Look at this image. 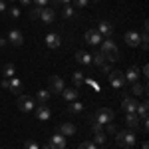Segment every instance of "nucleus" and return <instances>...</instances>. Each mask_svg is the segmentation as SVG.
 Instances as JSON below:
<instances>
[{"label": "nucleus", "instance_id": "obj_44", "mask_svg": "<svg viewBox=\"0 0 149 149\" xmlns=\"http://www.w3.org/2000/svg\"><path fill=\"white\" fill-rule=\"evenodd\" d=\"M30 2H32V0H20V4H22V6H28Z\"/></svg>", "mask_w": 149, "mask_h": 149}, {"label": "nucleus", "instance_id": "obj_39", "mask_svg": "<svg viewBox=\"0 0 149 149\" xmlns=\"http://www.w3.org/2000/svg\"><path fill=\"white\" fill-rule=\"evenodd\" d=\"M100 70H102L103 74H105V76H107V74H109V72H111V66H107V64H103V66H102V68H100Z\"/></svg>", "mask_w": 149, "mask_h": 149}, {"label": "nucleus", "instance_id": "obj_20", "mask_svg": "<svg viewBox=\"0 0 149 149\" xmlns=\"http://www.w3.org/2000/svg\"><path fill=\"white\" fill-rule=\"evenodd\" d=\"M135 113H137L139 119H147V113H149V103H147V102L137 103V107H135Z\"/></svg>", "mask_w": 149, "mask_h": 149}, {"label": "nucleus", "instance_id": "obj_40", "mask_svg": "<svg viewBox=\"0 0 149 149\" xmlns=\"http://www.w3.org/2000/svg\"><path fill=\"white\" fill-rule=\"evenodd\" d=\"M6 8H8L6 6V0H0V12H6Z\"/></svg>", "mask_w": 149, "mask_h": 149}, {"label": "nucleus", "instance_id": "obj_28", "mask_svg": "<svg viewBox=\"0 0 149 149\" xmlns=\"http://www.w3.org/2000/svg\"><path fill=\"white\" fill-rule=\"evenodd\" d=\"M62 16H64V18H76V10H74V6H72V4H64Z\"/></svg>", "mask_w": 149, "mask_h": 149}, {"label": "nucleus", "instance_id": "obj_37", "mask_svg": "<svg viewBox=\"0 0 149 149\" xmlns=\"http://www.w3.org/2000/svg\"><path fill=\"white\" fill-rule=\"evenodd\" d=\"M10 16H12V18H20V8L12 6V8H10Z\"/></svg>", "mask_w": 149, "mask_h": 149}, {"label": "nucleus", "instance_id": "obj_19", "mask_svg": "<svg viewBox=\"0 0 149 149\" xmlns=\"http://www.w3.org/2000/svg\"><path fill=\"white\" fill-rule=\"evenodd\" d=\"M125 125L129 131H133V129H137L139 127V117L137 113H125Z\"/></svg>", "mask_w": 149, "mask_h": 149}, {"label": "nucleus", "instance_id": "obj_31", "mask_svg": "<svg viewBox=\"0 0 149 149\" xmlns=\"http://www.w3.org/2000/svg\"><path fill=\"white\" fill-rule=\"evenodd\" d=\"M24 149H40V145L36 143L34 139H26V143H24Z\"/></svg>", "mask_w": 149, "mask_h": 149}, {"label": "nucleus", "instance_id": "obj_25", "mask_svg": "<svg viewBox=\"0 0 149 149\" xmlns=\"http://www.w3.org/2000/svg\"><path fill=\"white\" fill-rule=\"evenodd\" d=\"M10 92L12 93H20L22 92V81L18 78H10Z\"/></svg>", "mask_w": 149, "mask_h": 149}, {"label": "nucleus", "instance_id": "obj_13", "mask_svg": "<svg viewBox=\"0 0 149 149\" xmlns=\"http://www.w3.org/2000/svg\"><path fill=\"white\" fill-rule=\"evenodd\" d=\"M139 74H141V72H139L137 66H129L127 72L123 74V78H125V81H129V84H135V81L139 80Z\"/></svg>", "mask_w": 149, "mask_h": 149}, {"label": "nucleus", "instance_id": "obj_32", "mask_svg": "<svg viewBox=\"0 0 149 149\" xmlns=\"http://www.w3.org/2000/svg\"><path fill=\"white\" fill-rule=\"evenodd\" d=\"M92 131H93V133H100V131H103V125L100 123V121L92 119Z\"/></svg>", "mask_w": 149, "mask_h": 149}, {"label": "nucleus", "instance_id": "obj_14", "mask_svg": "<svg viewBox=\"0 0 149 149\" xmlns=\"http://www.w3.org/2000/svg\"><path fill=\"white\" fill-rule=\"evenodd\" d=\"M48 145H50V149H66V137L56 133L54 137L48 141Z\"/></svg>", "mask_w": 149, "mask_h": 149}, {"label": "nucleus", "instance_id": "obj_3", "mask_svg": "<svg viewBox=\"0 0 149 149\" xmlns=\"http://www.w3.org/2000/svg\"><path fill=\"white\" fill-rule=\"evenodd\" d=\"M113 117H115V113L111 111V109H107V107H100V109L93 113L92 119H95V121H100L102 125H105V123H111Z\"/></svg>", "mask_w": 149, "mask_h": 149}, {"label": "nucleus", "instance_id": "obj_36", "mask_svg": "<svg viewBox=\"0 0 149 149\" xmlns=\"http://www.w3.org/2000/svg\"><path fill=\"white\" fill-rule=\"evenodd\" d=\"M54 6H64V4H72V0H50Z\"/></svg>", "mask_w": 149, "mask_h": 149}, {"label": "nucleus", "instance_id": "obj_43", "mask_svg": "<svg viewBox=\"0 0 149 149\" xmlns=\"http://www.w3.org/2000/svg\"><path fill=\"white\" fill-rule=\"evenodd\" d=\"M6 44H8V40H6V38H0V50L6 48Z\"/></svg>", "mask_w": 149, "mask_h": 149}, {"label": "nucleus", "instance_id": "obj_22", "mask_svg": "<svg viewBox=\"0 0 149 149\" xmlns=\"http://www.w3.org/2000/svg\"><path fill=\"white\" fill-rule=\"evenodd\" d=\"M50 95H52V93L48 92V90H38V92H36V100H34V102H38V103H46L48 100H50Z\"/></svg>", "mask_w": 149, "mask_h": 149}, {"label": "nucleus", "instance_id": "obj_26", "mask_svg": "<svg viewBox=\"0 0 149 149\" xmlns=\"http://www.w3.org/2000/svg\"><path fill=\"white\" fill-rule=\"evenodd\" d=\"M92 62L95 64V66H100V68H102L103 64H107V60H105V56H103L102 52H95V54L92 56Z\"/></svg>", "mask_w": 149, "mask_h": 149}, {"label": "nucleus", "instance_id": "obj_5", "mask_svg": "<svg viewBox=\"0 0 149 149\" xmlns=\"http://www.w3.org/2000/svg\"><path fill=\"white\" fill-rule=\"evenodd\" d=\"M34 107H36L34 97H30V95H18V109L20 111L28 113V111H34Z\"/></svg>", "mask_w": 149, "mask_h": 149}, {"label": "nucleus", "instance_id": "obj_18", "mask_svg": "<svg viewBox=\"0 0 149 149\" xmlns=\"http://www.w3.org/2000/svg\"><path fill=\"white\" fill-rule=\"evenodd\" d=\"M97 32H100L102 36H105V38H109V36L113 34V26H111V22L102 20V22L97 24Z\"/></svg>", "mask_w": 149, "mask_h": 149}, {"label": "nucleus", "instance_id": "obj_30", "mask_svg": "<svg viewBox=\"0 0 149 149\" xmlns=\"http://www.w3.org/2000/svg\"><path fill=\"white\" fill-rule=\"evenodd\" d=\"M105 139H107V135H105L103 131H100V133H95V137H93V143H95V145H103V143H105Z\"/></svg>", "mask_w": 149, "mask_h": 149}, {"label": "nucleus", "instance_id": "obj_10", "mask_svg": "<svg viewBox=\"0 0 149 149\" xmlns=\"http://www.w3.org/2000/svg\"><path fill=\"white\" fill-rule=\"evenodd\" d=\"M125 44L131 48H137L139 44H141V36H139L137 30H129V32H125Z\"/></svg>", "mask_w": 149, "mask_h": 149}, {"label": "nucleus", "instance_id": "obj_17", "mask_svg": "<svg viewBox=\"0 0 149 149\" xmlns=\"http://www.w3.org/2000/svg\"><path fill=\"white\" fill-rule=\"evenodd\" d=\"M60 44H62V38H60L56 32H50V34H46V46H48V48L56 50V48H60Z\"/></svg>", "mask_w": 149, "mask_h": 149}, {"label": "nucleus", "instance_id": "obj_42", "mask_svg": "<svg viewBox=\"0 0 149 149\" xmlns=\"http://www.w3.org/2000/svg\"><path fill=\"white\" fill-rule=\"evenodd\" d=\"M107 131H109V133H115L117 129H115V125H113V123H107Z\"/></svg>", "mask_w": 149, "mask_h": 149}, {"label": "nucleus", "instance_id": "obj_16", "mask_svg": "<svg viewBox=\"0 0 149 149\" xmlns=\"http://www.w3.org/2000/svg\"><path fill=\"white\" fill-rule=\"evenodd\" d=\"M58 133L64 135V137H72V135L76 133V125H74V123H68V121H66V123H60V125H58Z\"/></svg>", "mask_w": 149, "mask_h": 149}, {"label": "nucleus", "instance_id": "obj_24", "mask_svg": "<svg viewBox=\"0 0 149 149\" xmlns=\"http://www.w3.org/2000/svg\"><path fill=\"white\" fill-rule=\"evenodd\" d=\"M14 72H16L14 64H10V62H8V64H4V68H2V76H4V78H8V80L14 78Z\"/></svg>", "mask_w": 149, "mask_h": 149}, {"label": "nucleus", "instance_id": "obj_2", "mask_svg": "<svg viewBox=\"0 0 149 149\" xmlns=\"http://www.w3.org/2000/svg\"><path fill=\"white\" fill-rule=\"evenodd\" d=\"M102 52L103 56H105V60L107 62H117L119 60V50H117V46H115V42L113 40H105V42H102Z\"/></svg>", "mask_w": 149, "mask_h": 149}, {"label": "nucleus", "instance_id": "obj_6", "mask_svg": "<svg viewBox=\"0 0 149 149\" xmlns=\"http://www.w3.org/2000/svg\"><path fill=\"white\" fill-rule=\"evenodd\" d=\"M48 92L50 93H62L64 92V80L60 76H52L50 84H48Z\"/></svg>", "mask_w": 149, "mask_h": 149}, {"label": "nucleus", "instance_id": "obj_8", "mask_svg": "<svg viewBox=\"0 0 149 149\" xmlns=\"http://www.w3.org/2000/svg\"><path fill=\"white\" fill-rule=\"evenodd\" d=\"M34 113H36V117H38L40 121H48V119L52 117V109L48 107L46 103H40V105L34 107Z\"/></svg>", "mask_w": 149, "mask_h": 149}, {"label": "nucleus", "instance_id": "obj_21", "mask_svg": "<svg viewBox=\"0 0 149 149\" xmlns=\"http://www.w3.org/2000/svg\"><path fill=\"white\" fill-rule=\"evenodd\" d=\"M62 95L68 100V102H76L78 100V95H80V92H78V88H64V92H62Z\"/></svg>", "mask_w": 149, "mask_h": 149}, {"label": "nucleus", "instance_id": "obj_15", "mask_svg": "<svg viewBox=\"0 0 149 149\" xmlns=\"http://www.w3.org/2000/svg\"><path fill=\"white\" fill-rule=\"evenodd\" d=\"M74 58H76V62L81 64V66H90V64H92V54L86 52V50H78Z\"/></svg>", "mask_w": 149, "mask_h": 149}, {"label": "nucleus", "instance_id": "obj_45", "mask_svg": "<svg viewBox=\"0 0 149 149\" xmlns=\"http://www.w3.org/2000/svg\"><path fill=\"white\" fill-rule=\"evenodd\" d=\"M141 149H149V143H147V141H143V145H141Z\"/></svg>", "mask_w": 149, "mask_h": 149}, {"label": "nucleus", "instance_id": "obj_27", "mask_svg": "<svg viewBox=\"0 0 149 149\" xmlns=\"http://www.w3.org/2000/svg\"><path fill=\"white\" fill-rule=\"evenodd\" d=\"M68 111L70 113H81V111H84V103L81 102H72L70 107H68Z\"/></svg>", "mask_w": 149, "mask_h": 149}, {"label": "nucleus", "instance_id": "obj_35", "mask_svg": "<svg viewBox=\"0 0 149 149\" xmlns=\"http://www.w3.org/2000/svg\"><path fill=\"white\" fill-rule=\"evenodd\" d=\"M40 10H42L40 6H36V8H32V10H30V18H40Z\"/></svg>", "mask_w": 149, "mask_h": 149}, {"label": "nucleus", "instance_id": "obj_34", "mask_svg": "<svg viewBox=\"0 0 149 149\" xmlns=\"http://www.w3.org/2000/svg\"><path fill=\"white\" fill-rule=\"evenodd\" d=\"M78 149H97V147H95V143H93V141H84Z\"/></svg>", "mask_w": 149, "mask_h": 149}, {"label": "nucleus", "instance_id": "obj_33", "mask_svg": "<svg viewBox=\"0 0 149 149\" xmlns=\"http://www.w3.org/2000/svg\"><path fill=\"white\" fill-rule=\"evenodd\" d=\"M74 2V8H86L90 0H72Z\"/></svg>", "mask_w": 149, "mask_h": 149}, {"label": "nucleus", "instance_id": "obj_46", "mask_svg": "<svg viewBox=\"0 0 149 149\" xmlns=\"http://www.w3.org/2000/svg\"><path fill=\"white\" fill-rule=\"evenodd\" d=\"M93 2H100V0H93Z\"/></svg>", "mask_w": 149, "mask_h": 149}, {"label": "nucleus", "instance_id": "obj_9", "mask_svg": "<svg viewBox=\"0 0 149 149\" xmlns=\"http://www.w3.org/2000/svg\"><path fill=\"white\" fill-rule=\"evenodd\" d=\"M6 40H8V44H12V46H22L24 44V34L20 30H10L8 36H6Z\"/></svg>", "mask_w": 149, "mask_h": 149}, {"label": "nucleus", "instance_id": "obj_7", "mask_svg": "<svg viewBox=\"0 0 149 149\" xmlns=\"http://www.w3.org/2000/svg\"><path fill=\"white\" fill-rule=\"evenodd\" d=\"M135 107H137V100L131 97V95H125L121 100V111L123 113H135Z\"/></svg>", "mask_w": 149, "mask_h": 149}, {"label": "nucleus", "instance_id": "obj_1", "mask_svg": "<svg viewBox=\"0 0 149 149\" xmlns=\"http://www.w3.org/2000/svg\"><path fill=\"white\" fill-rule=\"evenodd\" d=\"M115 141H117V145L121 149H129V147H133V145L137 143V137H135L133 131L121 129V131H115Z\"/></svg>", "mask_w": 149, "mask_h": 149}, {"label": "nucleus", "instance_id": "obj_23", "mask_svg": "<svg viewBox=\"0 0 149 149\" xmlns=\"http://www.w3.org/2000/svg\"><path fill=\"white\" fill-rule=\"evenodd\" d=\"M131 93H133V95H145V93H147V88L141 86L139 81H135V84H131Z\"/></svg>", "mask_w": 149, "mask_h": 149}, {"label": "nucleus", "instance_id": "obj_11", "mask_svg": "<svg viewBox=\"0 0 149 149\" xmlns=\"http://www.w3.org/2000/svg\"><path fill=\"white\" fill-rule=\"evenodd\" d=\"M86 42H88L90 46H97V44L103 42V36L100 34L97 30H88V32H86Z\"/></svg>", "mask_w": 149, "mask_h": 149}, {"label": "nucleus", "instance_id": "obj_4", "mask_svg": "<svg viewBox=\"0 0 149 149\" xmlns=\"http://www.w3.org/2000/svg\"><path fill=\"white\" fill-rule=\"evenodd\" d=\"M107 80H109V84L113 86L115 90H123V86L127 84L125 78H123V72H119V70H111L107 74Z\"/></svg>", "mask_w": 149, "mask_h": 149}, {"label": "nucleus", "instance_id": "obj_29", "mask_svg": "<svg viewBox=\"0 0 149 149\" xmlns=\"http://www.w3.org/2000/svg\"><path fill=\"white\" fill-rule=\"evenodd\" d=\"M72 81L76 84V88H80L81 84H84V74H81V72H74V76H72Z\"/></svg>", "mask_w": 149, "mask_h": 149}, {"label": "nucleus", "instance_id": "obj_12", "mask_svg": "<svg viewBox=\"0 0 149 149\" xmlns=\"http://www.w3.org/2000/svg\"><path fill=\"white\" fill-rule=\"evenodd\" d=\"M40 20H42V22H46V24H52L54 20H56V10L44 6V8L40 10Z\"/></svg>", "mask_w": 149, "mask_h": 149}, {"label": "nucleus", "instance_id": "obj_41", "mask_svg": "<svg viewBox=\"0 0 149 149\" xmlns=\"http://www.w3.org/2000/svg\"><path fill=\"white\" fill-rule=\"evenodd\" d=\"M2 88H6V90L10 88V80H8V78H4V80H2Z\"/></svg>", "mask_w": 149, "mask_h": 149}, {"label": "nucleus", "instance_id": "obj_38", "mask_svg": "<svg viewBox=\"0 0 149 149\" xmlns=\"http://www.w3.org/2000/svg\"><path fill=\"white\" fill-rule=\"evenodd\" d=\"M32 2H34L36 6H40V8H44V6H48V2H50V0H32Z\"/></svg>", "mask_w": 149, "mask_h": 149}]
</instances>
